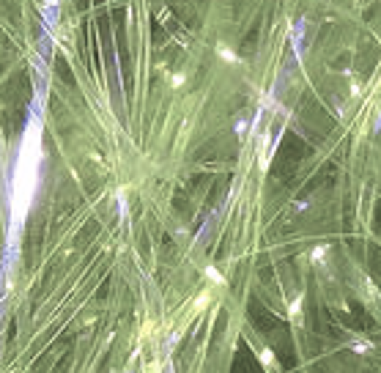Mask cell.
<instances>
[{"mask_svg":"<svg viewBox=\"0 0 381 373\" xmlns=\"http://www.w3.org/2000/svg\"><path fill=\"white\" fill-rule=\"evenodd\" d=\"M39 162H41V143H39V124L30 121L28 135L19 149V162L14 173V189H11V209H14V228L25 220V211L33 200V192L39 184Z\"/></svg>","mask_w":381,"mask_h":373,"instance_id":"1","label":"cell"}]
</instances>
